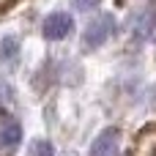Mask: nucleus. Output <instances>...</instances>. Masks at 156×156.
I'll list each match as a JSON object with an SVG mask.
<instances>
[{"instance_id": "1", "label": "nucleus", "mask_w": 156, "mask_h": 156, "mask_svg": "<svg viewBox=\"0 0 156 156\" xmlns=\"http://www.w3.org/2000/svg\"><path fill=\"white\" fill-rule=\"evenodd\" d=\"M112 30H115V19H112L110 14H99V16H93V19L88 22L85 33H82V44H85V49H96V47H101V44L112 36Z\"/></svg>"}, {"instance_id": "3", "label": "nucleus", "mask_w": 156, "mask_h": 156, "mask_svg": "<svg viewBox=\"0 0 156 156\" xmlns=\"http://www.w3.org/2000/svg\"><path fill=\"white\" fill-rule=\"evenodd\" d=\"M118 154H121V132L115 126H110L93 140L90 156H118Z\"/></svg>"}, {"instance_id": "4", "label": "nucleus", "mask_w": 156, "mask_h": 156, "mask_svg": "<svg viewBox=\"0 0 156 156\" xmlns=\"http://www.w3.org/2000/svg\"><path fill=\"white\" fill-rule=\"evenodd\" d=\"M71 27H74V22H71V16L63 14V11H55V14H49V16L44 19V36H47L49 41L66 38V36L71 33Z\"/></svg>"}, {"instance_id": "6", "label": "nucleus", "mask_w": 156, "mask_h": 156, "mask_svg": "<svg viewBox=\"0 0 156 156\" xmlns=\"http://www.w3.org/2000/svg\"><path fill=\"white\" fill-rule=\"evenodd\" d=\"M27 156H55V148H52V143H47V140H36V143H30Z\"/></svg>"}, {"instance_id": "8", "label": "nucleus", "mask_w": 156, "mask_h": 156, "mask_svg": "<svg viewBox=\"0 0 156 156\" xmlns=\"http://www.w3.org/2000/svg\"><path fill=\"white\" fill-rule=\"evenodd\" d=\"M5 3H8V0H0V8H3V5H5Z\"/></svg>"}, {"instance_id": "2", "label": "nucleus", "mask_w": 156, "mask_h": 156, "mask_svg": "<svg viewBox=\"0 0 156 156\" xmlns=\"http://www.w3.org/2000/svg\"><path fill=\"white\" fill-rule=\"evenodd\" d=\"M22 143V126L16 123V118L3 115L0 118V156H14Z\"/></svg>"}, {"instance_id": "7", "label": "nucleus", "mask_w": 156, "mask_h": 156, "mask_svg": "<svg viewBox=\"0 0 156 156\" xmlns=\"http://www.w3.org/2000/svg\"><path fill=\"white\" fill-rule=\"evenodd\" d=\"M14 88H11V82L8 80H0V107H5V104H11L14 101Z\"/></svg>"}, {"instance_id": "5", "label": "nucleus", "mask_w": 156, "mask_h": 156, "mask_svg": "<svg viewBox=\"0 0 156 156\" xmlns=\"http://www.w3.org/2000/svg\"><path fill=\"white\" fill-rule=\"evenodd\" d=\"M16 55H19V38L16 36H5L0 41V58L3 60H14Z\"/></svg>"}]
</instances>
